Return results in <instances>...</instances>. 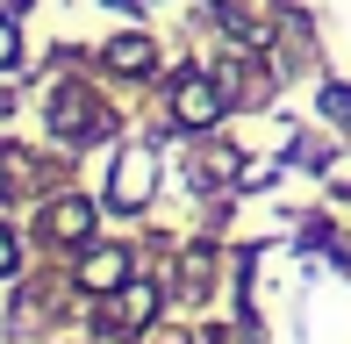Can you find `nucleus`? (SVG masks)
<instances>
[{
	"label": "nucleus",
	"instance_id": "nucleus-1",
	"mask_svg": "<svg viewBox=\"0 0 351 344\" xmlns=\"http://www.w3.org/2000/svg\"><path fill=\"white\" fill-rule=\"evenodd\" d=\"M151 180H158V158H151V144H130V151L115 158V180H108V201H115V208H143Z\"/></svg>",
	"mask_w": 351,
	"mask_h": 344
},
{
	"label": "nucleus",
	"instance_id": "nucleus-2",
	"mask_svg": "<svg viewBox=\"0 0 351 344\" xmlns=\"http://www.w3.org/2000/svg\"><path fill=\"white\" fill-rule=\"evenodd\" d=\"M172 115H180L186 130H208V122L222 115V93L208 79H180V86H172Z\"/></svg>",
	"mask_w": 351,
	"mask_h": 344
},
{
	"label": "nucleus",
	"instance_id": "nucleus-3",
	"mask_svg": "<svg viewBox=\"0 0 351 344\" xmlns=\"http://www.w3.org/2000/svg\"><path fill=\"white\" fill-rule=\"evenodd\" d=\"M79 280H86V287H122V280H130V258L122 251H86Z\"/></svg>",
	"mask_w": 351,
	"mask_h": 344
},
{
	"label": "nucleus",
	"instance_id": "nucleus-4",
	"mask_svg": "<svg viewBox=\"0 0 351 344\" xmlns=\"http://www.w3.org/2000/svg\"><path fill=\"white\" fill-rule=\"evenodd\" d=\"M108 65H115V72H151V43H143V36H115V43H108Z\"/></svg>",
	"mask_w": 351,
	"mask_h": 344
},
{
	"label": "nucleus",
	"instance_id": "nucleus-5",
	"mask_svg": "<svg viewBox=\"0 0 351 344\" xmlns=\"http://www.w3.org/2000/svg\"><path fill=\"white\" fill-rule=\"evenodd\" d=\"M93 230V201H65V208H51V237H86Z\"/></svg>",
	"mask_w": 351,
	"mask_h": 344
},
{
	"label": "nucleus",
	"instance_id": "nucleus-6",
	"mask_svg": "<svg viewBox=\"0 0 351 344\" xmlns=\"http://www.w3.org/2000/svg\"><path fill=\"white\" fill-rule=\"evenodd\" d=\"M8 273H14V237L0 230V280H8Z\"/></svg>",
	"mask_w": 351,
	"mask_h": 344
},
{
	"label": "nucleus",
	"instance_id": "nucleus-7",
	"mask_svg": "<svg viewBox=\"0 0 351 344\" xmlns=\"http://www.w3.org/2000/svg\"><path fill=\"white\" fill-rule=\"evenodd\" d=\"M8 58H14V29L0 22V65H8Z\"/></svg>",
	"mask_w": 351,
	"mask_h": 344
}]
</instances>
